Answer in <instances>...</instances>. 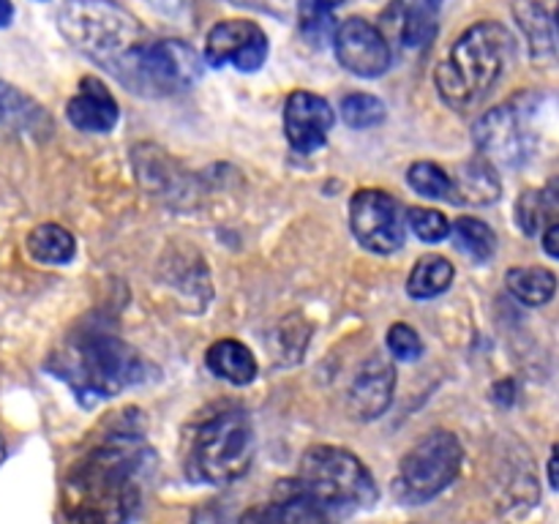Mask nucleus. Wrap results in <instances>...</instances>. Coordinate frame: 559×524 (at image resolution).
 Masks as SVG:
<instances>
[{
  "label": "nucleus",
  "mask_w": 559,
  "mask_h": 524,
  "mask_svg": "<svg viewBox=\"0 0 559 524\" xmlns=\"http://www.w3.org/2000/svg\"><path fill=\"white\" fill-rule=\"evenodd\" d=\"M557 36H559V9H557Z\"/></svg>",
  "instance_id": "nucleus-36"
},
{
  "label": "nucleus",
  "mask_w": 559,
  "mask_h": 524,
  "mask_svg": "<svg viewBox=\"0 0 559 524\" xmlns=\"http://www.w3.org/2000/svg\"><path fill=\"white\" fill-rule=\"evenodd\" d=\"M5 458V448H3V440H0V462Z\"/></svg>",
  "instance_id": "nucleus-35"
},
{
  "label": "nucleus",
  "mask_w": 559,
  "mask_h": 524,
  "mask_svg": "<svg viewBox=\"0 0 559 524\" xmlns=\"http://www.w3.org/2000/svg\"><path fill=\"white\" fill-rule=\"evenodd\" d=\"M238 524H336V519L333 511L311 500L304 489H298V484H293L276 500L249 508Z\"/></svg>",
  "instance_id": "nucleus-16"
},
{
  "label": "nucleus",
  "mask_w": 559,
  "mask_h": 524,
  "mask_svg": "<svg viewBox=\"0 0 559 524\" xmlns=\"http://www.w3.org/2000/svg\"><path fill=\"white\" fill-rule=\"evenodd\" d=\"M205 364L218 380L229 382V385H251L260 374L254 353L238 338H218L216 344H211Z\"/></svg>",
  "instance_id": "nucleus-17"
},
{
  "label": "nucleus",
  "mask_w": 559,
  "mask_h": 524,
  "mask_svg": "<svg viewBox=\"0 0 559 524\" xmlns=\"http://www.w3.org/2000/svg\"><path fill=\"white\" fill-rule=\"evenodd\" d=\"M544 251L549 257H555V260H559V222H551L549 227L544 229Z\"/></svg>",
  "instance_id": "nucleus-32"
},
{
  "label": "nucleus",
  "mask_w": 559,
  "mask_h": 524,
  "mask_svg": "<svg viewBox=\"0 0 559 524\" xmlns=\"http://www.w3.org/2000/svg\"><path fill=\"white\" fill-rule=\"evenodd\" d=\"M298 489L328 511H364L380 500L371 469L353 451L338 445H311L300 456Z\"/></svg>",
  "instance_id": "nucleus-6"
},
{
  "label": "nucleus",
  "mask_w": 559,
  "mask_h": 524,
  "mask_svg": "<svg viewBox=\"0 0 559 524\" xmlns=\"http://www.w3.org/2000/svg\"><path fill=\"white\" fill-rule=\"evenodd\" d=\"M109 74L136 96L164 98L189 91L202 74L200 55L180 38H147Z\"/></svg>",
  "instance_id": "nucleus-7"
},
{
  "label": "nucleus",
  "mask_w": 559,
  "mask_h": 524,
  "mask_svg": "<svg viewBox=\"0 0 559 524\" xmlns=\"http://www.w3.org/2000/svg\"><path fill=\"white\" fill-rule=\"evenodd\" d=\"M344 0H298V16H300V27L306 33H325L328 22H331L333 11L342 5Z\"/></svg>",
  "instance_id": "nucleus-30"
},
{
  "label": "nucleus",
  "mask_w": 559,
  "mask_h": 524,
  "mask_svg": "<svg viewBox=\"0 0 559 524\" xmlns=\"http://www.w3.org/2000/svg\"><path fill=\"white\" fill-rule=\"evenodd\" d=\"M55 377L76 393L82 404L120 396L147 377L145 360L112 327L85 322L76 327L49 364Z\"/></svg>",
  "instance_id": "nucleus-2"
},
{
  "label": "nucleus",
  "mask_w": 559,
  "mask_h": 524,
  "mask_svg": "<svg viewBox=\"0 0 559 524\" xmlns=\"http://www.w3.org/2000/svg\"><path fill=\"white\" fill-rule=\"evenodd\" d=\"M442 0H399V36L407 49H424L437 36Z\"/></svg>",
  "instance_id": "nucleus-20"
},
{
  "label": "nucleus",
  "mask_w": 559,
  "mask_h": 524,
  "mask_svg": "<svg viewBox=\"0 0 559 524\" xmlns=\"http://www.w3.org/2000/svg\"><path fill=\"white\" fill-rule=\"evenodd\" d=\"M513 58V36L500 22H475L456 38L435 71V85L451 109L475 107L491 93Z\"/></svg>",
  "instance_id": "nucleus-3"
},
{
  "label": "nucleus",
  "mask_w": 559,
  "mask_h": 524,
  "mask_svg": "<svg viewBox=\"0 0 559 524\" xmlns=\"http://www.w3.org/2000/svg\"><path fill=\"white\" fill-rule=\"evenodd\" d=\"M349 227L364 249L393 254L407 238V213L388 191L358 189L349 200Z\"/></svg>",
  "instance_id": "nucleus-9"
},
{
  "label": "nucleus",
  "mask_w": 559,
  "mask_h": 524,
  "mask_svg": "<svg viewBox=\"0 0 559 524\" xmlns=\"http://www.w3.org/2000/svg\"><path fill=\"white\" fill-rule=\"evenodd\" d=\"M58 27L76 52L107 71L147 41L140 20L112 0H71L58 14Z\"/></svg>",
  "instance_id": "nucleus-5"
},
{
  "label": "nucleus",
  "mask_w": 559,
  "mask_h": 524,
  "mask_svg": "<svg viewBox=\"0 0 559 524\" xmlns=\"http://www.w3.org/2000/svg\"><path fill=\"white\" fill-rule=\"evenodd\" d=\"M336 115L328 98L311 91H295L284 104V134L293 151L314 153L328 142Z\"/></svg>",
  "instance_id": "nucleus-13"
},
{
  "label": "nucleus",
  "mask_w": 559,
  "mask_h": 524,
  "mask_svg": "<svg viewBox=\"0 0 559 524\" xmlns=\"http://www.w3.org/2000/svg\"><path fill=\"white\" fill-rule=\"evenodd\" d=\"M342 118L349 129H374V126L385 123L388 107L382 98L371 96V93H347L342 98Z\"/></svg>",
  "instance_id": "nucleus-27"
},
{
  "label": "nucleus",
  "mask_w": 559,
  "mask_h": 524,
  "mask_svg": "<svg viewBox=\"0 0 559 524\" xmlns=\"http://www.w3.org/2000/svg\"><path fill=\"white\" fill-rule=\"evenodd\" d=\"M66 118L74 129L87 131V134H107L118 126L120 107L102 80L82 76L80 91L66 104Z\"/></svg>",
  "instance_id": "nucleus-15"
},
{
  "label": "nucleus",
  "mask_w": 559,
  "mask_h": 524,
  "mask_svg": "<svg viewBox=\"0 0 559 524\" xmlns=\"http://www.w3.org/2000/svg\"><path fill=\"white\" fill-rule=\"evenodd\" d=\"M333 49L336 58L349 74L364 76V80H374L391 69V44H388L385 33L374 25V22L364 20V16H349L342 25L333 31Z\"/></svg>",
  "instance_id": "nucleus-10"
},
{
  "label": "nucleus",
  "mask_w": 559,
  "mask_h": 524,
  "mask_svg": "<svg viewBox=\"0 0 559 524\" xmlns=\"http://www.w3.org/2000/svg\"><path fill=\"white\" fill-rule=\"evenodd\" d=\"M49 126L41 104L33 102L20 87L0 80V129L9 131H41Z\"/></svg>",
  "instance_id": "nucleus-22"
},
{
  "label": "nucleus",
  "mask_w": 559,
  "mask_h": 524,
  "mask_svg": "<svg viewBox=\"0 0 559 524\" xmlns=\"http://www.w3.org/2000/svg\"><path fill=\"white\" fill-rule=\"evenodd\" d=\"M205 60L216 69L233 66L238 71H260L267 60V36L251 20H224L205 38Z\"/></svg>",
  "instance_id": "nucleus-12"
},
{
  "label": "nucleus",
  "mask_w": 559,
  "mask_h": 524,
  "mask_svg": "<svg viewBox=\"0 0 559 524\" xmlns=\"http://www.w3.org/2000/svg\"><path fill=\"white\" fill-rule=\"evenodd\" d=\"M475 145L489 162L519 167L530 156L527 112L519 102H508L486 112L475 126Z\"/></svg>",
  "instance_id": "nucleus-11"
},
{
  "label": "nucleus",
  "mask_w": 559,
  "mask_h": 524,
  "mask_svg": "<svg viewBox=\"0 0 559 524\" xmlns=\"http://www.w3.org/2000/svg\"><path fill=\"white\" fill-rule=\"evenodd\" d=\"M151 451L129 424L107 431L74 464L63 484L71 524H131L145 500Z\"/></svg>",
  "instance_id": "nucleus-1"
},
{
  "label": "nucleus",
  "mask_w": 559,
  "mask_h": 524,
  "mask_svg": "<svg viewBox=\"0 0 559 524\" xmlns=\"http://www.w3.org/2000/svg\"><path fill=\"white\" fill-rule=\"evenodd\" d=\"M453 243L462 254L475 262H489L497 254V233L486 222L473 216H462L451 224Z\"/></svg>",
  "instance_id": "nucleus-25"
},
{
  "label": "nucleus",
  "mask_w": 559,
  "mask_h": 524,
  "mask_svg": "<svg viewBox=\"0 0 559 524\" xmlns=\"http://www.w3.org/2000/svg\"><path fill=\"white\" fill-rule=\"evenodd\" d=\"M385 344L388 353L396 360H404V364L418 360L420 355H424V338H420L418 331H415L413 325H407V322H396V325L388 327Z\"/></svg>",
  "instance_id": "nucleus-29"
},
{
  "label": "nucleus",
  "mask_w": 559,
  "mask_h": 524,
  "mask_svg": "<svg viewBox=\"0 0 559 524\" xmlns=\"http://www.w3.org/2000/svg\"><path fill=\"white\" fill-rule=\"evenodd\" d=\"M557 9L559 0H516L513 3V14H516L522 31L527 33L535 55H544L555 49Z\"/></svg>",
  "instance_id": "nucleus-19"
},
{
  "label": "nucleus",
  "mask_w": 559,
  "mask_h": 524,
  "mask_svg": "<svg viewBox=\"0 0 559 524\" xmlns=\"http://www.w3.org/2000/svg\"><path fill=\"white\" fill-rule=\"evenodd\" d=\"M257 456V434L249 413L222 407L191 426L186 437V475L197 484L227 486L243 478Z\"/></svg>",
  "instance_id": "nucleus-4"
},
{
  "label": "nucleus",
  "mask_w": 559,
  "mask_h": 524,
  "mask_svg": "<svg viewBox=\"0 0 559 524\" xmlns=\"http://www.w3.org/2000/svg\"><path fill=\"white\" fill-rule=\"evenodd\" d=\"M506 287L519 303L546 306L557 295V276L544 265H519L506 273Z\"/></svg>",
  "instance_id": "nucleus-23"
},
{
  "label": "nucleus",
  "mask_w": 559,
  "mask_h": 524,
  "mask_svg": "<svg viewBox=\"0 0 559 524\" xmlns=\"http://www.w3.org/2000/svg\"><path fill=\"white\" fill-rule=\"evenodd\" d=\"M464 464V448L453 431H429L404 453L399 464L393 495L404 505H424L440 497L459 478Z\"/></svg>",
  "instance_id": "nucleus-8"
},
{
  "label": "nucleus",
  "mask_w": 559,
  "mask_h": 524,
  "mask_svg": "<svg viewBox=\"0 0 559 524\" xmlns=\"http://www.w3.org/2000/svg\"><path fill=\"white\" fill-rule=\"evenodd\" d=\"M546 475H549V486L555 491H559V442L551 448L549 464H546Z\"/></svg>",
  "instance_id": "nucleus-33"
},
{
  "label": "nucleus",
  "mask_w": 559,
  "mask_h": 524,
  "mask_svg": "<svg viewBox=\"0 0 559 524\" xmlns=\"http://www.w3.org/2000/svg\"><path fill=\"white\" fill-rule=\"evenodd\" d=\"M453 276H456V267L442 254L420 257L407 278V295L415 300L437 298V295H442L451 287Z\"/></svg>",
  "instance_id": "nucleus-24"
},
{
  "label": "nucleus",
  "mask_w": 559,
  "mask_h": 524,
  "mask_svg": "<svg viewBox=\"0 0 559 524\" xmlns=\"http://www.w3.org/2000/svg\"><path fill=\"white\" fill-rule=\"evenodd\" d=\"M27 254L41 265H69L76 257V238L63 224L44 222L27 233Z\"/></svg>",
  "instance_id": "nucleus-21"
},
{
  "label": "nucleus",
  "mask_w": 559,
  "mask_h": 524,
  "mask_svg": "<svg viewBox=\"0 0 559 524\" xmlns=\"http://www.w3.org/2000/svg\"><path fill=\"white\" fill-rule=\"evenodd\" d=\"M407 183L409 189L418 191L420 196L456 202V189H453L451 172L435 162H415L413 167L407 169Z\"/></svg>",
  "instance_id": "nucleus-26"
},
{
  "label": "nucleus",
  "mask_w": 559,
  "mask_h": 524,
  "mask_svg": "<svg viewBox=\"0 0 559 524\" xmlns=\"http://www.w3.org/2000/svg\"><path fill=\"white\" fill-rule=\"evenodd\" d=\"M14 20V3L11 0H0V27H9Z\"/></svg>",
  "instance_id": "nucleus-34"
},
{
  "label": "nucleus",
  "mask_w": 559,
  "mask_h": 524,
  "mask_svg": "<svg viewBox=\"0 0 559 524\" xmlns=\"http://www.w3.org/2000/svg\"><path fill=\"white\" fill-rule=\"evenodd\" d=\"M407 224L424 243H440V240H445L448 235H451V222H448L445 213L437 211V207H409Z\"/></svg>",
  "instance_id": "nucleus-28"
},
{
  "label": "nucleus",
  "mask_w": 559,
  "mask_h": 524,
  "mask_svg": "<svg viewBox=\"0 0 559 524\" xmlns=\"http://www.w3.org/2000/svg\"><path fill=\"white\" fill-rule=\"evenodd\" d=\"M393 391H396V369H393V364H388L385 358L366 360V366L349 385V413L358 420L380 418L391 407Z\"/></svg>",
  "instance_id": "nucleus-14"
},
{
  "label": "nucleus",
  "mask_w": 559,
  "mask_h": 524,
  "mask_svg": "<svg viewBox=\"0 0 559 524\" xmlns=\"http://www.w3.org/2000/svg\"><path fill=\"white\" fill-rule=\"evenodd\" d=\"M453 189H456V205H491L500 200L502 186L491 162L473 158V162L462 164L459 175L453 178Z\"/></svg>",
  "instance_id": "nucleus-18"
},
{
  "label": "nucleus",
  "mask_w": 559,
  "mask_h": 524,
  "mask_svg": "<svg viewBox=\"0 0 559 524\" xmlns=\"http://www.w3.org/2000/svg\"><path fill=\"white\" fill-rule=\"evenodd\" d=\"M189 524H238L229 519V513L218 505H205L191 516Z\"/></svg>",
  "instance_id": "nucleus-31"
}]
</instances>
